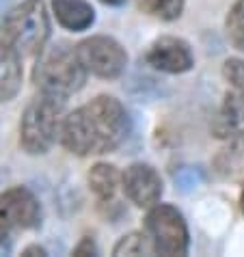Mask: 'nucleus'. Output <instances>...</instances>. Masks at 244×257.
I'll return each mask as SVG.
<instances>
[{
  "instance_id": "f257e3e1",
  "label": "nucleus",
  "mask_w": 244,
  "mask_h": 257,
  "mask_svg": "<svg viewBox=\"0 0 244 257\" xmlns=\"http://www.w3.org/2000/svg\"><path fill=\"white\" fill-rule=\"evenodd\" d=\"M130 132V117L112 95H97L65 115L61 145L74 156H102L114 152Z\"/></svg>"
},
{
  "instance_id": "f03ea898",
  "label": "nucleus",
  "mask_w": 244,
  "mask_h": 257,
  "mask_svg": "<svg viewBox=\"0 0 244 257\" xmlns=\"http://www.w3.org/2000/svg\"><path fill=\"white\" fill-rule=\"evenodd\" d=\"M84 80H87V69L78 59L76 48L71 50L65 44L44 50L33 69V82L39 93L59 99H67L78 93L84 87Z\"/></svg>"
},
{
  "instance_id": "7ed1b4c3",
  "label": "nucleus",
  "mask_w": 244,
  "mask_h": 257,
  "mask_svg": "<svg viewBox=\"0 0 244 257\" xmlns=\"http://www.w3.org/2000/svg\"><path fill=\"white\" fill-rule=\"evenodd\" d=\"M3 39L20 56H37L46 50L50 18L44 0H22L7 11L0 24Z\"/></svg>"
},
{
  "instance_id": "20e7f679",
  "label": "nucleus",
  "mask_w": 244,
  "mask_h": 257,
  "mask_svg": "<svg viewBox=\"0 0 244 257\" xmlns=\"http://www.w3.org/2000/svg\"><path fill=\"white\" fill-rule=\"evenodd\" d=\"M63 106L65 99L39 93L28 106L20 119V147L28 156L48 154L56 139H61L63 125Z\"/></svg>"
},
{
  "instance_id": "39448f33",
  "label": "nucleus",
  "mask_w": 244,
  "mask_h": 257,
  "mask_svg": "<svg viewBox=\"0 0 244 257\" xmlns=\"http://www.w3.org/2000/svg\"><path fill=\"white\" fill-rule=\"evenodd\" d=\"M145 231L152 238L156 255H186L190 246L188 225L175 205L156 203L145 216Z\"/></svg>"
},
{
  "instance_id": "423d86ee",
  "label": "nucleus",
  "mask_w": 244,
  "mask_h": 257,
  "mask_svg": "<svg viewBox=\"0 0 244 257\" xmlns=\"http://www.w3.org/2000/svg\"><path fill=\"white\" fill-rule=\"evenodd\" d=\"M76 54L87 74L97 76L102 80H117L128 67L126 48L108 35H93L82 39L76 46Z\"/></svg>"
},
{
  "instance_id": "0eeeda50",
  "label": "nucleus",
  "mask_w": 244,
  "mask_h": 257,
  "mask_svg": "<svg viewBox=\"0 0 244 257\" xmlns=\"http://www.w3.org/2000/svg\"><path fill=\"white\" fill-rule=\"evenodd\" d=\"M41 227V203L24 186H13L0 195V244L18 231Z\"/></svg>"
},
{
  "instance_id": "6e6552de",
  "label": "nucleus",
  "mask_w": 244,
  "mask_h": 257,
  "mask_svg": "<svg viewBox=\"0 0 244 257\" xmlns=\"http://www.w3.org/2000/svg\"><path fill=\"white\" fill-rule=\"evenodd\" d=\"M121 186L136 208H154L164 192L160 173L145 162L130 164L121 175Z\"/></svg>"
},
{
  "instance_id": "1a4fd4ad",
  "label": "nucleus",
  "mask_w": 244,
  "mask_h": 257,
  "mask_svg": "<svg viewBox=\"0 0 244 257\" xmlns=\"http://www.w3.org/2000/svg\"><path fill=\"white\" fill-rule=\"evenodd\" d=\"M145 63L164 74H186L195 65L190 46L179 37H160L149 46Z\"/></svg>"
},
{
  "instance_id": "9d476101",
  "label": "nucleus",
  "mask_w": 244,
  "mask_h": 257,
  "mask_svg": "<svg viewBox=\"0 0 244 257\" xmlns=\"http://www.w3.org/2000/svg\"><path fill=\"white\" fill-rule=\"evenodd\" d=\"M212 134L216 139L229 141L244 134V93L227 91L216 117L212 121Z\"/></svg>"
},
{
  "instance_id": "9b49d317",
  "label": "nucleus",
  "mask_w": 244,
  "mask_h": 257,
  "mask_svg": "<svg viewBox=\"0 0 244 257\" xmlns=\"http://www.w3.org/2000/svg\"><path fill=\"white\" fill-rule=\"evenodd\" d=\"M54 18L63 28L82 33L95 24V9L87 0H52Z\"/></svg>"
},
{
  "instance_id": "f8f14e48",
  "label": "nucleus",
  "mask_w": 244,
  "mask_h": 257,
  "mask_svg": "<svg viewBox=\"0 0 244 257\" xmlns=\"http://www.w3.org/2000/svg\"><path fill=\"white\" fill-rule=\"evenodd\" d=\"M22 87L20 54L7 41H0V102H11Z\"/></svg>"
},
{
  "instance_id": "ddd939ff",
  "label": "nucleus",
  "mask_w": 244,
  "mask_h": 257,
  "mask_svg": "<svg viewBox=\"0 0 244 257\" xmlns=\"http://www.w3.org/2000/svg\"><path fill=\"white\" fill-rule=\"evenodd\" d=\"M89 188L102 203L112 201V195L117 192V186L121 182V173L117 171L114 164L108 162H95L87 175Z\"/></svg>"
},
{
  "instance_id": "4468645a",
  "label": "nucleus",
  "mask_w": 244,
  "mask_h": 257,
  "mask_svg": "<svg viewBox=\"0 0 244 257\" xmlns=\"http://www.w3.org/2000/svg\"><path fill=\"white\" fill-rule=\"evenodd\" d=\"M112 255L114 257H121V255H156L154 251V244H152V238L141 231H132V233H126L124 238H119V242L112 246Z\"/></svg>"
},
{
  "instance_id": "2eb2a0df",
  "label": "nucleus",
  "mask_w": 244,
  "mask_h": 257,
  "mask_svg": "<svg viewBox=\"0 0 244 257\" xmlns=\"http://www.w3.org/2000/svg\"><path fill=\"white\" fill-rule=\"evenodd\" d=\"M186 0H139V9L162 22H173L184 13Z\"/></svg>"
},
{
  "instance_id": "dca6fc26",
  "label": "nucleus",
  "mask_w": 244,
  "mask_h": 257,
  "mask_svg": "<svg viewBox=\"0 0 244 257\" xmlns=\"http://www.w3.org/2000/svg\"><path fill=\"white\" fill-rule=\"evenodd\" d=\"M227 39L235 50L244 52V0H235L225 20Z\"/></svg>"
},
{
  "instance_id": "f3484780",
  "label": "nucleus",
  "mask_w": 244,
  "mask_h": 257,
  "mask_svg": "<svg viewBox=\"0 0 244 257\" xmlns=\"http://www.w3.org/2000/svg\"><path fill=\"white\" fill-rule=\"evenodd\" d=\"M205 182V173L199 167H184L175 173V184L182 192H192Z\"/></svg>"
},
{
  "instance_id": "a211bd4d",
  "label": "nucleus",
  "mask_w": 244,
  "mask_h": 257,
  "mask_svg": "<svg viewBox=\"0 0 244 257\" xmlns=\"http://www.w3.org/2000/svg\"><path fill=\"white\" fill-rule=\"evenodd\" d=\"M222 76L235 91L244 93V59H227L222 63Z\"/></svg>"
},
{
  "instance_id": "6ab92c4d",
  "label": "nucleus",
  "mask_w": 244,
  "mask_h": 257,
  "mask_svg": "<svg viewBox=\"0 0 244 257\" xmlns=\"http://www.w3.org/2000/svg\"><path fill=\"white\" fill-rule=\"evenodd\" d=\"M97 246H95V240L91 235H84V238L78 242V246L74 248V255L76 257H87V255H97Z\"/></svg>"
},
{
  "instance_id": "aec40b11",
  "label": "nucleus",
  "mask_w": 244,
  "mask_h": 257,
  "mask_svg": "<svg viewBox=\"0 0 244 257\" xmlns=\"http://www.w3.org/2000/svg\"><path fill=\"white\" fill-rule=\"evenodd\" d=\"M24 257H48V251L44 246H39V244H28L24 251H22Z\"/></svg>"
},
{
  "instance_id": "412c9836",
  "label": "nucleus",
  "mask_w": 244,
  "mask_h": 257,
  "mask_svg": "<svg viewBox=\"0 0 244 257\" xmlns=\"http://www.w3.org/2000/svg\"><path fill=\"white\" fill-rule=\"evenodd\" d=\"M99 3H104L108 7H121V5H126V0H99Z\"/></svg>"
},
{
  "instance_id": "4be33fe9",
  "label": "nucleus",
  "mask_w": 244,
  "mask_h": 257,
  "mask_svg": "<svg viewBox=\"0 0 244 257\" xmlns=\"http://www.w3.org/2000/svg\"><path fill=\"white\" fill-rule=\"evenodd\" d=\"M9 3H11V0H0V18H5L7 16V7H9Z\"/></svg>"
},
{
  "instance_id": "5701e85b",
  "label": "nucleus",
  "mask_w": 244,
  "mask_h": 257,
  "mask_svg": "<svg viewBox=\"0 0 244 257\" xmlns=\"http://www.w3.org/2000/svg\"><path fill=\"white\" fill-rule=\"evenodd\" d=\"M240 208L244 212V186H242V192H240Z\"/></svg>"
}]
</instances>
